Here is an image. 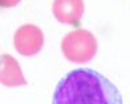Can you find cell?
Instances as JSON below:
<instances>
[{
	"instance_id": "obj_1",
	"label": "cell",
	"mask_w": 130,
	"mask_h": 104,
	"mask_svg": "<svg viewBox=\"0 0 130 104\" xmlns=\"http://www.w3.org/2000/svg\"><path fill=\"white\" fill-rule=\"evenodd\" d=\"M52 104H124L113 83L90 68L70 70L53 92Z\"/></svg>"
},
{
	"instance_id": "obj_2",
	"label": "cell",
	"mask_w": 130,
	"mask_h": 104,
	"mask_svg": "<svg viewBox=\"0 0 130 104\" xmlns=\"http://www.w3.org/2000/svg\"><path fill=\"white\" fill-rule=\"evenodd\" d=\"M61 51L72 62L90 61L98 52V42L95 35L89 30L77 29L68 33L61 40Z\"/></svg>"
},
{
	"instance_id": "obj_3",
	"label": "cell",
	"mask_w": 130,
	"mask_h": 104,
	"mask_svg": "<svg viewBox=\"0 0 130 104\" xmlns=\"http://www.w3.org/2000/svg\"><path fill=\"white\" fill-rule=\"evenodd\" d=\"M13 43L17 52L22 56H34L44 44V34L37 25L26 24L20 26L13 37Z\"/></svg>"
},
{
	"instance_id": "obj_4",
	"label": "cell",
	"mask_w": 130,
	"mask_h": 104,
	"mask_svg": "<svg viewBox=\"0 0 130 104\" xmlns=\"http://www.w3.org/2000/svg\"><path fill=\"white\" fill-rule=\"evenodd\" d=\"M85 3L82 0H56L52 3V12L56 20L65 25H77L82 18Z\"/></svg>"
},
{
	"instance_id": "obj_5",
	"label": "cell",
	"mask_w": 130,
	"mask_h": 104,
	"mask_svg": "<svg viewBox=\"0 0 130 104\" xmlns=\"http://www.w3.org/2000/svg\"><path fill=\"white\" fill-rule=\"evenodd\" d=\"M0 83L7 87L27 85L18 61L8 54L0 55Z\"/></svg>"
}]
</instances>
